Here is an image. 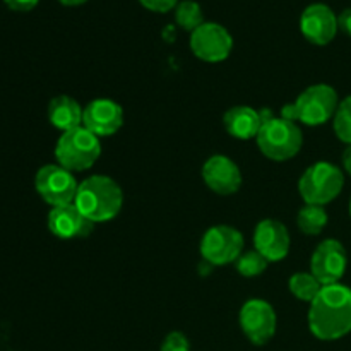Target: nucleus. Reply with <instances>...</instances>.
Here are the masks:
<instances>
[{
  "label": "nucleus",
  "instance_id": "9b49d317",
  "mask_svg": "<svg viewBox=\"0 0 351 351\" xmlns=\"http://www.w3.org/2000/svg\"><path fill=\"white\" fill-rule=\"evenodd\" d=\"M348 266V254L341 242L328 239L317 245L311 257V273L322 287L336 285L345 276Z\"/></svg>",
  "mask_w": 351,
  "mask_h": 351
},
{
  "label": "nucleus",
  "instance_id": "c756f323",
  "mask_svg": "<svg viewBox=\"0 0 351 351\" xmlns=\"http://www.w3.org/2000/svg\"><path fill=\"white\" fill-rule=\"evenodd\" d=\"M350 215H351V201H350Z\"/></svg>",
  "mask_w": 351,
  "mask_h": 351
},
{
  "label": "nucleus",
  "instance_id": "c85d7f7f",
  "mask_svg": "<svg viewBox=\"0 0 351 351\" xmlns=\"http://www.w3.org/2000/svg\"><path fill=\"white\" fill-rule=\"evenodd\" d=\"M58 2L65 7H77V5H82V3H86L88 0H58Z\"/></svg>",
  "mask_w": 351,
  "mask_h": 351
},
{
  "label": "nucleus",
  "instance_id": "a878e982",
  "mask_svg": "<svg viewBox=\"0 0 351 351\" xmlns=\"http://www.w3.org/2000/svg\"><path fill=\"white\" fill-rule=\"evenodd\" d=\"M40 0H3L7 7L10 10H16V12H27V10H33L38 5Z\"/></svg>",
  "mask_w": 351,
  "mask_h": 351
},
{
  "label": "nucleus",
  "instance_id": "423d86ee",
  "mask_svg": "<svg viewBox=\"0 0 351 351\" xmlns=\"http://www.w3.org/2000/svg\"><path fill=\"white\" fill-rule=\"evenodd\" d=\"M345 177L336 165L317 161L304 171L298 182V192L305 204L326 206L335 201L343 191Z\"/></svg>",
  "mask_w": 351,
  "mask_h": 351
},
{
  "label": "nucleus",
  "instance_id": "cd10ccee",
  "mask_svg": "<svg viewBox=\"0 0 351 351\" xmlns=\"http://www.w3.org/2000/svg\"><path fill=\"white\" fill-rule=\"evenodd\" d=\"M343 167H345V170L348 171L351 177V146L346 147L345 153H343Z\"/></svg>",
  "mask_w": 351,
  "mask_h": 351
},
{
  "label": "nucleus",
  "instance_id": "6ab92c4d",
  "mask_svg": "<svg viewBox=\"0 0 351 351\" xmlns=\"http://www.w3.org/2000/svg\"><path fill=\"white\" fill-rule=\"evenodd\" d=\"M329 221V216L326 213L324 206L315 204H305L304 208L298 211L297 225L302 233L305 235H319L322 230L326 228Z\"/></svg>",
  "mask_w": 351,
  "mask_h": 351
},
{
  "label": "nucleus",
  "instance_id": "f8f14e48",
  "mask_svg": "<svg viewBox=\"0 0 351 351\" xmlns=\"http://www.w3.org/2000/svg\"><path fill=\"white\" fill-rule=\"evenodd\" d=\"M338 29V16L326 3H311L302 12L300 31L305 40L311 41L312 45H317V47L329 45L335 40Z\"/></svg>",
  "mask_w": 351,
  "mask_h": 351
},
{
  "label": "nucleus",
  "instance_id": "b1692460",
  "mask_svg": "<svg viewBox=\"0 0 351 351\" xmlns=\"http://www.w3.org/2000/svg\"><path fill=\"white\" fill-rule=\"evenodd\" d=\"M160 351H191V343H189L187 336L173 331L163 339Z\"/></svg>",
  "mask_w": 351,
  "mask_h": 351
},
{
  "label": "nucleus",
  "instance_id": "393cba45",
  "mask_svg": "<svg viewBox=\"0 0 351 351\" xmlns=\"http://www.w3.org/2000/svg\"><path fill=\"white\" fill-rule=\"evenodd\" d=\"M141 5L151 12H170L178 5V0H139Z\"/></svg>",
  "mask_w": 351,
  "mask_h": 351
},
{
  "label": "nucleus",
  "instance_id": "ddd939ff",
  "mask_svg": "<svg viewBox=\"0 0 351 351\" xmlns=\"http://www.w3.org/2000/svg\"><path fill=\"white\" fill-rule=\"evenodd\" d=\"M82 125L98 137L113 136L123 125V108L113 99H93L84 106Z\"/></svg>",
  "mask_w": 351,
  "mask_h": 351
},
{
  "label": "nucleus",
  "instance_id": "aec40b11",
  "mask_svg": "<svg viewBox=\"0 0 351 351\" xmlns=\"http://www.w3.org/2000/svg\"><path fill=\"white\" fill-rule=\"evenodd\" d=\"M290 291L302 302L312 304L322 290V285L319 283L317 278L308 271V273H295L288 281Z\"/></svg>",
  "mask_w": 351,
  "mask_h": 351
},
{
  "label": "nucleus",
  "instance_id": "4468645a",
  "mask_svg": "<svg viewBox=\"0 0 351 351\" xmlns=\"http://www.w3.org/2000/svg\"><path fill=\"white\" fill-rule=\"evenodd\" d=\"M290 232L278 219H263L254 230V247L267 263H280L290 252Z\"/></svg>",
  "mask_w": 351,
  "mask_h": 351
},
{
  "label": "nucleus",
  "instance_id": "bb28decb",
  "mask_svg": "<svg viewBox=\"0 0 351 351\" xmlns=\"http://www.w3.org/2000/svg\"><path fill=\"white\" fill-rule=\"evenodd\" d=\"M338 26L343 33H346L348 36H351V7L350 9L343 10L341 16L338 17Z\"/></svg>",
  "mask_w": 351,
  "mask_h": 351
},
{
  "label": "nucleus",
  "instance_id": "9d476101",
  "mask_svg": "<svg viewBox=\"0 0 351 351\" xmlns=\"http://www.w3.org/2000/svg\"><path fill=\"white\" fill-rule=\"evenodd\" d=\"M191 50L201 60L216 64L230 57L233 50V36L218 23H204L191 33Z\"/></svg>",
  "mask_w": 351,
  "mask_h": 351
},
{
  "label": "nucleus",
  "instance_id": "1a4fd4ad",
  "mask_svg": "<svg viewBox=\"0 0 351 351\" xmlns=\"http://www.w3.org/2000/svg\"><path fill=\"white\" fill-rule=\"evenodd\" d=\"M239 322L243 335L256 346L266 345L276 335V311L269 302L263 300V298H252V300L245 302L243 307L240 308Z\"/></svg>",
  "mask_w": 351,
  "mask_h": 351
},
{
  "label": "nucleus",
  "instance_id": "a211bd4d",
  "mask_svg": "<svg viewBox=\"0 0 351 351\" xmlns=\"http://www.w3.org/2000/svg\"><path fill=\"white\" fill-rule=\"evenodd\" d=\"M82 112L77 101L67 95H58L48 103V120L55 129L67 132L82 125Z\"/></svg>",
  "mask_w": 351,
  "mask_h": 351
},
{
  "label": "nucleus",
  "instance_id": "f03ea898",
  "mask_svg": "<svg viewBox=\"0 0 351 351\" xmlns=\"http://www.w3.org/2000/svg\"><path fill=\"white\" fill-rule=\"evenodd\" d=\"M74 204L95 225L112 221L122 211V187L112 177L91 175L79 184Z\"/></svg>",
  "mask_w": 351,
  "mask_h": 351
},
{
  "label": "nucleus",
  "instance_id": "dca6fc26",
  "mask_svg": "<svg viewBox=\"0 0 351 351\" xmlns=\"http://www.w3.org/2000/svg\"><path fill=\"white\" fill-rule=\"evenodd\" d=\"M48 230L62 240L86 239L95 230V223L89 221L75 204H65L51 208L48 213Z\"/></svg>",
  "mask_w": 351,
  "mask_h": 351
},
{
  "label": "nucleus",
  "instance_id": "20e7f679",
  "mask_svg": "<svg viewBox=\"0 0 351 351\" xmlns=\"http://www.w3.org/2000/svg\"><path fill=\"white\" fill-rule=\"evenodd\" d=\"M256 141L264 156L273 161H287L300 153L304 134L293 120L269 117L264 120Z\"/></svg>",
  "mask_w": 351,
  "mask_h": 351
},
{
  "label": "nucleus",
  "instance_id": "7ed1b4c3",
  "mask_svg": "<svg viewBox=\"0 0 351 351\" xmlns=\"http://www.w3.org/2000/svg\"><path fill=\"white\" fill-rule=\"evenodd\" d=\"M339 99L335 88L328 84H314L298 95L290 105L281 108V117L305 125H324L338 110Z\"/></svg>",
  "mask_w": 351,
  "mask_h": 351
},
{
  "label": "nucleus",
  "instance_id": "39448f33",
  "mask_svg": "<svg viewBox=\"0 0 351 351\" xmlns=\"http://www.w3.org/2000/svg\"><path fill=\"white\" fill-rule=\"evenodd\" d=\"M101 154L99 137L89 132L84 125L62 132L55 146V158L60 167L69 171L89 170Z\"/></svg>",
  "mask_w": 351,
  "mask_h": 351
},
{
  "label": "nucleus",
  "instance_id": "4be33fe9",
  "mask_svg": "<svg viewBox=\"0 0 351 351\" xmlns=\"http://www.w3.org/2000/svg\"><path fill=\"white\" fill-rule=\"evenodd\" d=\"M267 261L261 256L257 250L250 252H242V256L235 261V267L240 276L243 278H256L261 276L267 269Z\"/></svg>",
  "mask_w": 351,
  "mask_h": 351
},
{
  "label": "nucleus",
  "instance_id": "2eb2a0df",
  "mask_svg": "<svg viewBox=\"0 0 351 351\" xmlns=\"http://www.w3.org/2000/svg\"><path fill=\"white\" fill-rule=\"evenodd\" d=\"M202 180L215 194L232 195L242 187V171L232 158L216 154L202 167Z\"/></svg>",
  "mask_w": 351,
  "mask_h": 351
},
{
  "label": "nucleus",
  "instance_id": "6e6552de",
  "mask_svg": "<svg viewBox=\"0 0 351 351\" xmlns=\"http://www.w3.org/2000/svg\"><path fill=\"white\" fill-rule=\"evenodd\" d=\"M201 256L213 266H226L242 256L243 237L237 228L228 225H218L209 228L201 240Z\"/></svg>",
  "mask_w": 351,
  "mask_h": 351
},
{
  "label": "nucleus",
  "instance_id": "f3484780",
  "mask_svg": "<svg viewBox=\"0 0 351 351\" xmlns=\"http://www.w3.org/2000/svg\"><path fill=\"white\" fill-rule=\"evenodd\" d=\"M264 120L266 119L257 110H254L252 106L239 105L226 110L225 117H223V125H225L226 132L232 137L247 141L257 137Z\"/></svg>",
  "mask_w": 351,
  "mask_h": 351
},
{
  "label": "nucleus",
  "instance_id": "5701e85b",
  "mask_svg": "<svg viewBox=\"0 0 351 351\" xmlns=\"http://www.w3.org/2000/svg\"><path fill=\"white\" fill-rule=\"evenodd\" d=\"M335 132L339 141L351 146V95L339 101L335 113Z\"/></svg>",
  "mask_w": 351,
  "mask_h": 351
},
{
  "label": "nucleus",
  "instance_id": "0eeeda50",
  "mask_svg": "<svg viewBox=\"0 0 351 351\" xmlns=\"http://www.w3.org/2000/svg\"><path fill=\"white\" fill-rule=\"evenodd\" d=\"M34 187L47 204L58 208V206L74 204L79 184L72 171L58 163H51L38 170L34 177Z\"/></svg>",
  "mask_w": 351,
  "mask_h": 351
},
{
  "label": "nucleus",
  "instance_id": "412c9836",
  "mask_svg": "<svg viewBox=\"0 0 351 351\" xmlns=\"http://www.w3.org/2000/svg\"><path fill=\"white\" fill-rule=\"evenodd\" d=\"M175 21L182 29L194 33L199 26L204 24V14L201 5L194 0H184L175 7Z\"/></svg>",
  "mask_w": 351,
  "mask_h": 351
},
{
  "label": "nucleus",
  "instance_id": "f257e3e1",
  "mask_svg": "<svg viewBox=\"0 0 351 351\" xmlns=\"http://www.w3.org/2000/svg\"><path fill=\"white\" fill-rule=\"evenodd\" d=\"M308 329L321 341H336L351 332V288L322 287L308 308Z\"/></svg>",
  "mask_w": 351,
  "mask_h": 351
}]
</instances>
